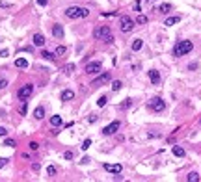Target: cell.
<instances>
[{
	"label": "cell",
	"instance_id": "15",
	"mask_svg": "<svg viewBox=\"0 0 201 182\" xmlns=\"http://www.w3.org/2000/svg\"><path fill=\"white\" fill-rule=\"evenodd\" d=\"M156 11H158V13H170V11H171V4H168V2H166V4H160V6L156 8Z\"/></svg>",
	"mask_w": 201,
	"mask_h": 182
},
{
	"label": "cell",
	"instance_id": "2",
	"mask_svg": "<svg viewBox=\"0 0 201 182\" xmlns=\"http://www.w3.org/2000/svg\"><path fill=\"white\" fill-rule=\"evenodd\" d=\"M89 11L86 8H78V6H71L65 9V17L67 19H80V17H88Z\"/></svg>",
	"mask_w": 201,
	"mask_h": 182
},
{
	"label": "cell",
	"instance_id": "8",
	"mask_svg": "<svg viewBox=\"0 0 201 182\" xmlns=\"http://www.w3.org/2000/svg\"><path fill=\"white\" fill-rule=\"evenodd\" d=\"M101 61H91V63H88L86 65V73L88 74H97V73H99L101 71Z\"/></svg>",
	"mask_w": 201,
	"mask_h": 182
},
{
	"label": "cell",
	"instance_id": "9",
	"mask_svg": "<svg viewBox=\"0 0 201 182\" xmlns=\"http://www.w3.org/2000/svg\"><path fill=\"white\" fill-rule=\"evenodd\" d=\"M108 80H110V73H102V74H99V76L93 80L91 86H102V84H106Z\"/></svg>",
	"mask_w": 201,
	"mask_h": 182
},
{
	"label": "cell",
	"instance_id": "24",
	"mask_svg": "<svg viewBox=\"0 0 201 182\" xmlns=\"http://www.w3.org/2000/svg\"><path fill=\"white\" fill-rule=\"evenodd\" d=\"M106 102H108V97H105V95H102L101 99L97 100V106H99V108H102V106H106Z\"/></svg>",
	"mask_w": 201,
	"mask_h": 182
},
{
	"label": "cell",
	"instance_id": "19",
	"mask_svg": "<svg viewBox=\"0 0 201 182\" xmlns=\"http://www.w3.org/2000/svg\"><path fill=\"white\" fill-rule=\"evenodd\" d=\"M173 154H175L177 158H183V156L186 154V152H184L183 147H179V145H177V147H173Z\"/></svg>",
	"mask_w": 201,
	"mask_h": 182
},
{
	"label": "cell",
	"instance_id": "12",
	"mask_svg": "<svg viewBox=\"0 0 201 182\" xmlns=\"http://www.w3.org/2000/svg\"><path fill=\"white\" fill-rule=\"evenodd\" d=\"M105 169L108 171V173H121V169H123V167L119 165V164H105Z\"/></svg>",
	"mask_w": 201,
	"mask_h": 182
},
{
	"label": "cell",
	"instance_id": "34",
	"mask_svg": "<svg viewBox=\"0 0 201 182\" xmlns=\"http://www.w3.org/2000/svg\"><path fill=\"white\" fill-rule=\"evenodd\" d=\"M73 156H75V154H73V151H67L65 154H64V158H65V160H73Z\"/></svg>",
	"mask_w": 201,
	"mask_h": 182
},
{
	"label": "cell",
	"instance_id": "11",
	"mask_svg": "<svg viewBox=\"0 0 201 182\" xmlns=\"http://www.w3.org/2000/svg\"><path fill=\"white\" fill-rule=\"evenodd\" d=\"M149 80H151V84L158 86V82H160V74H158L156 69H151V71H149Z\"/></svg>",
	"mask_w": 201,
	"mask_h": 182
},
{
	"label": "cell",
	"instance_id": "22",
	"mask_svg": "<svg viewBox=\"0 0 201 182\" xmlns=\"http://www.w3.org/2000/svg\"><path fill=\"white\" fill-rule=\"evenodd\" d=\"M186 180H188V182H197V180H199V175L194 171V173H190L188 177H186Z\"/></svg>",
	"mask_w": 201,
	"mask_h": 182
},
{
	"label": "cell",
	"instance_id": "41",
	"mask_svg": "<svg viewBox=\"0 0 201 182\" xmlns=\"http://www.w3.org/2000/svg\"><path fill=\"white\" fill-rule=\"evenodd\" d=\"M47 2H48V0H37V4H39V6H47Z\"/></svg>",
	"mask_w": 201,
	"mask_h": 182
},
{
	"label": "cell",
	"instance_id": "40",
	"mask_svg": "<svg viewBox=\"0 0 201 182\" xmlns=\"http://www.w3.org/2000/svg\"><path fill=\"white\" fill-rule=\"evenodd\" d=\"M8 54H10V52H8V50H6V48H4V50L0 52V58H6V56H8Z\"/></svg>",
	"mask_w": 201,
	"mask_h": 182
},
{
	"label": "cell",
	"instance_id": "21",
	"mask_svg": "<svg viewBox=\"0 0 201 182\" xmlns=\"http://www.w3.org/2000/svg\"><path fill=\"white\" fill-rule=\"evenodd\" d=\"M50 124H52V127H60V124H61V117L60 115H52L50 117Z\"/></svg>",
	"mask_w": 201,
	"mask_h": 182
},
{
	"label": "cell",
	"instance_id": "29",
	"mask_svg": "<svg viewBox=\"0 0 201 182\" xmlns=\"http://www.w3.org/2000/svg\"><path fill=\"white\" fill-rule=\"evenodd\" d=\"M136 23H138V24H145V23H147V17H145V15H138Z\"/></svg>",
	"mask_w": 201,
	"mask_h": 182
},
{
	"label": "cell",
	"instance_id": "5",
	"mask_svg": "<svg viewBox=\"0 0 201 182\" xmlns=\"http://www.w3.org/2000/svg\"><path fill=\"white\" fill-rule=\"evenodd\" d=\"M149 108L158 114V111H164V110H166V102L160 99V97H155V99L149 100Z\"/></svg>",
	"mask_w": 201,
	"mask_h": 182
},
{
	"label": "cell",
	"instance_id": "30",
	"mask_svg": "<svg viewBox=\"0 0 201 182\" xmlns=\"http://www.w3.org/2000/svg\"><path fill=\"white\" fill-rule=\"evenodd\" d=\"M65 52H67L65 47H58V48H56V56H64Z\"/></svg>",
	"mask_w": 201,
	"mask_h": 182
},
{
	"label": "cell",
	"instance_id": "27",
	"mask_svg": "<svg viewBox=\"0 0 201 182\" xmlns=\"http://www.w3.org/2000/svg\"><path fill=\"white\" fill-rule=\"evenodd\" d=\"M80 147H82V151H86V149H89V147H91V139H84V143H82Z\"/></svg>",
	"mask_w": 201,
	"mask_h": 182
},
{
	"label": "cell",
	"instance_id": "7",
	"mask_svg": "<svg viewBox=\"0 0 201 182\" xmlns=\"http://www.w3.org/2000/svg\"><path fill=\"white\" fill-rule=\"evenodd\" d=\"M117 128H119V121H114V123H110L108 127L102 128V134H105V136H112V134L117 132Z\"/></svg>",
	"mask_w": 201,
	"mask_h": 182
},
{
	"label": "cell",
	"instance_id": "38",
	"mask_svg": "<svg viewBox=\"0 0 201 182\" xmlns=\"http://www.w3.org/2000/svg\"><path fill=\"white\" fill-rule=\"evenodd\" d=\"M6 164H8V158H0V169H2Z\"/></svg>",
	"mask_w": 201,
	"mask_h": 182
},
{
	"label": "cell",
	"instance_id": "32",
	"mask_svg": "<svg viewBox=\"0 0 201 182\" xmlns=\"http://www.w3.org/2000/svg\"><path fill=\"white\" fill-rule=\"evenodd\" d=\"M64 71H65V73H73V71H75V65H73V63L65 65V67H64Z\"/></svg>",
	"mask_w": 201,
	"mask_h": 182
},
{
	"label": "cell",
	"instance_id": "35",
	"mask_svg": "<svg viewBox=\"0 0 201 182\" xmlns=\"http://www.w3.org/2000/svg\"><path fill=\"white\" fill-rule=\"evenodd\" d=\"M130 106H132V100H130V99H127V102L121 104V108H130Z\"/></svg>",
	"mask_w": 201,
	"mask_h": 182
},
{
	"label": "cell",
	"instance_id": "1",
	"mask_svg": "<svg viewBox=\"0 0 201 182\" xmlns=\"http://www.w3.org/2000/svg\"><path fill=\"white\" fill-rule=\"evenodd\" d=\"M192 48H194L192 41H179V43L173 47V56H175V58H181V56L192 52Z\"/></svg>",
	"mask_w": 201,
	"mask_h": 182
},
{
	"label": "cell",
	"instance_id": "6",
	"mask_svg": "<svg viewBox=\"0 0 201 182\" xmlns=\"http://www.w3.org/2000/svg\"><path fill=\"white\" fill-rule=\"evenodd\" d=\"M32 93H34V86L32 84H26V86H23L17 91V97H19V100H26Z\"/></svg>",
	"mask_w": 201,
	"mask_h": 182
},
{
	"label": "cell",
	"instance_id": "25",
	"mask_svg": "<svg viewBox=\"0 0 201 182\" xmlns=\"http://www.w3.org/2000/svg\"><path fill=\"white\" fill-rule=\"evenodd\" d=\"M41 58H45V60H54V54L48 52V50H43V52H41Z\"/></svg>",
	"mask_w": 201,
	"mask_h": 182
},
{
	"label": "cell",
	"instance_id": "17",
	"mask_svg": "<svg viewBox=\"0 0 201 182\" xmlns=\"http://www.w3.org/2000/svg\"><path fill=\"white\" fill-rule=\"evenodd\" d=\"M15 67H19V69H26V67H28V61H26L24 58H17V60H15Z\"/></svg>",
	"mask_w": 201,
	"mask_h": 182
},
{
	"label": "cell",
	"instance_id": "39",
	"mask_svg": "<svg viewBox=\"0 0 201 182\" xmlns=\"http://www.w3.org/2000/svg\"><path fill=\"white\" fill-rule=\"evenodd\" d=\"M6 134H8V130H6L4 127H0V136H6Z\"/></svg>",
	"mask_w": 201,
	"mask_h": 182
},
{
	"label": "cell",
	"instance_id": "31",
	"mask_svg": "<svg viewBox=\"0 0 201 182\" xmlns=\"http://www.w3.org/2000/svg\"><path fill=\"white\" fill-rule=\"evenodd\" d=\"M4 145H6V147H15L17 143H15V139H6V141H4Z\"/></svg>",
	"mask_w": 201,
	"mask_h": 182
},
{
	"label": "cell",
	"instance_id": "14",
	"mask_svg": "<svg viewBox=\"0 0 201 182\" xmlns=\"http://www.w3.org/2000/svg\"><path fill=\"white\" fill-rule=\"evenodd\" d=\"M34 45H36V47H43L45 45V37L41 36V33H36V36H34Z\"/></svg>",
	"mask_w": 201,
	"mask_h": 182
},
{
	"label": "cell",
	"instance_id": "26",
	"mask_svg": "<svg viewBox=\"0 0 201 182\" xmlns=\"http://www.w3.org/2000/svg\"><path fill=\"white\" fill-rule=\"evenodd\" d=\"M47 175H48V177H54V175H56V167H54V165H48V167H47Z\"/></svg>",
	"mask_w": 201,
	"mask_h": 182
},
{
	"label": "cell",
	"instance_id": "23",
	"mask_svg": "<svg viewBox=\"0 0 201 182\" xmlns=\"http://www.w3.org/2000/svg\"><path fill=\"white\" fill-rule=\"evenodd\" d=\"M123 87V82L121 80H114V84H112V91H119Z\"/></svg>",
	"mask_w": 201,
	"mask_h": 182
},
{
	"label": "cell",
	"instance_id": "10",
	"mask_svg": "<svg viewBox=\"0 0 201 182\" xmlns=\"http://www.w3.org/2000/svg\"><path fill=\"white\" fill-rule=\"evenodd\" d=\"M52 36L58 39H64V26L61 24H54L52 26Z\"/></svg>",
	"mask_w": 201,
	"mask_h": 182
},
{
	"label": "cell",
	"instance_id": "18",
	"mask_svg": "<svg viewBox=\"0 0 201 182\" xmlns=\"http://www.w3.org/2000/svg\"><path fill=\"white\" fill-rule=\"evenodd\" d=\"M34 117H36V119H43L45 117V108L43 106H37L36 111H34Z\"/></svg>",
	"mask_w": 201,
	"mask_h": 182
},
{
	"label": "cell",
	"instance_id": "3",
	"mask_svg": "<svg viewBox=\"0 0 201 182\" xmlns=\"http://www.w3.org/2000/svg\"><path fill=\"white\" fill-rule=\"evenodd\" d=\"M110 33H112V30H110V26L106 24H102V26H97L95 30H93V37L95 39H106Z\"/></svg>",
	"mask_w": 201,
	"mask_h": 182
},
{
	"label": "cell",
	"instance_id": "33",
	"mask_svg": "<svg viewBox=\"0 0 201 182\" xmlns=\"http://www.w3.org/2000/svg\"><path fill=\"white\" fill-rule=\"evenodd\" d=\"M8 87V80L6 78H0V89H6Z\"/></svg>",
	"mask_w": 201,
	"mask_h": 182
},
{
	"label": "cell",
	"instance_id": "13",
	"mask_svg": "<svg viewBox=\"0 0 201 182\" xmlns=\"http://www.w3.org/2000/svg\"><path fill=\"white\" fill-rule=\"evenodd\" d=\"M75 99V91L71 89H65V91H61V100L67 102V100H73Z\"/></svg>",
	"mask_w": 201,
	"mask_h": 182
},
{
	"label": "cell",
	"instance_id": "20",
	"mask_svg": "<svg viewBox=\"0 0 201 182\" xmlns=\"http://www.w3.org/2000/svg\"><path fill=\"white\" fill-rule=\"evenodd\" d=\"M142 47H143V41H142V39H134V41H132V50H134V52H138Z\"/></svg>",
	"mask_w": 201,
	"mask_h": 182
},
{
	"label": "cell",
	"instance_id": "16",
	"mask_svg": "<svg viewBox=\"0 0 201 182\" xmlns=\"http://www.w3.org/2000/svg\"><path fill=\"white\" fill-rule=\"evenodd\" d=\"M179 20H181V17H177V15H173V17H168V19H166V26H173V24H177L179 23Z\"/></svg>",
	"mask_w": 201,
	"mask_h": 182
},
{
	"label": "cell",
	"instance_id": "36",
	"mask_svg": "<svg viewBox=\"0 0 201 182\" xmlns=\"http://www.w3.org/2000/svg\"><path fill=\"white\" fill-rule=\"evenodd\" d=\"M30 149H32V151H37V149H39V143H36V141H30Z\"/></svg>",
	"mask_w": 201,
	"mask_h": 182
},
{
	"label": "cell",
	"instance_id": "37",
	"mask_svg": "<svg viewBox=\"0 0 201 182\" xmlns=\"http://www.w3.org/2000/svg\"><path fill=\"white\" fill-rule=\"evenodd\" d=\"M105 17H115L117 15V11H106V13H102Z\"/></svg>",
	"mask_w": 201,
	"mask_h": 182
},
{
	"label": "cell",
	"instance_id": "28",
	"mask_svg": "<svg viewBox=\"0 0 201 182\" xmlns=\"http://www.w3.org/2000/svg\"><path fill=\"white\" fill-rule=\"evenodd\" d=\"M26 111H28V106H26V100H23V104H20V115H26Z\"/></svg>",
	"mask_w": 201,
	"mask_h": 182
},
{
	"label": "cell",
	"instance_id": "4",
	"mask_svg": "<svg viewBox=\"0 0 201 182\" xmlns=\"http://www.w3.org/2000/svg\"><path fill=\"white\" fill-rule=\"evenodd\" d=\"M119 26H121V32L129 33V32H132V28H134V20L130 17H127V15H123L119 19Z\"/></svg>",
	"mask_w": 201,
	"mask_h": 182
}]
</instances>
